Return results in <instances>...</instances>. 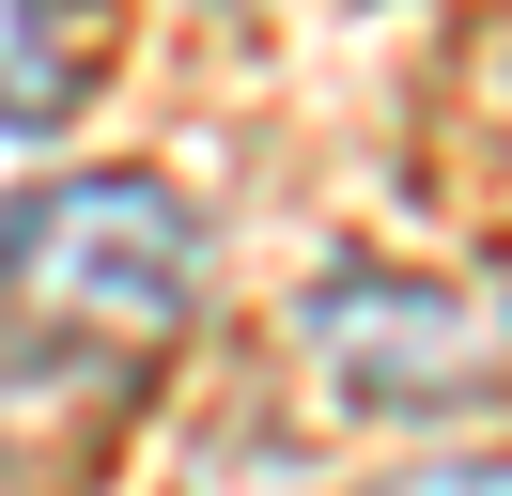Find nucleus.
<instances>
[{
    "label": "nucleus",
    "instance_id": "2",
    "mask_svg": "<svg viewBox=\"0 0 512 496\" xmlns=\"http://www.w3.org/2000/svg\"><path fill=\"white\" fill-rule=\"evenodd\" d=\"M295 357H311V388L342 403V419H466V403H497V326H481V295H450V279L419 264H326L311 295H295Z\"/></svg>",
    "mask_w": 512,
    "mask_h": 496
},
{
    "label": "nucleus",
    "instance_id": "3",
    "mask_svg": "<svg viewBox=\"0 0 512 496\" xmlns=\"http://www.w3.org/2000/svg\"><path fill=\"white\" fill-rule=\"evenodd\" d=\"M94 78H109V0H0V140L78 124Z\"/></svg>",
    "mask_w": 512,
    "mask_h": 496
},
{
    "label": "nucleus",
    "instance_id": "4",
    "mask_svg": "<svg viewBox=\"0 0 512 496\" xmlns=\"http://www.w3.org/2000/svg\"><path fill=\"white\" fill-rule=\"evenodd\" d=\"M373 496H512V465H404V481H373Z\"/></svg>",
    "mask_w": 512,
    "mask_h": 496
},
{
    "label": "nucleus",
    "instance_id": "1",
    "mask_svg": "<svg viewBox=\"0 0 512 496\" xmlns=\"http://www.w3.org/2000/svg\"><path fill=\"white\" fill-rule=\"evenodd\" d=\"M0 310L94 357H156L202 310V217L171 171H47L0 202Z\"/></svg>",
    "mask_w": 512,
    "mask_h": 496
}]
</instances>
